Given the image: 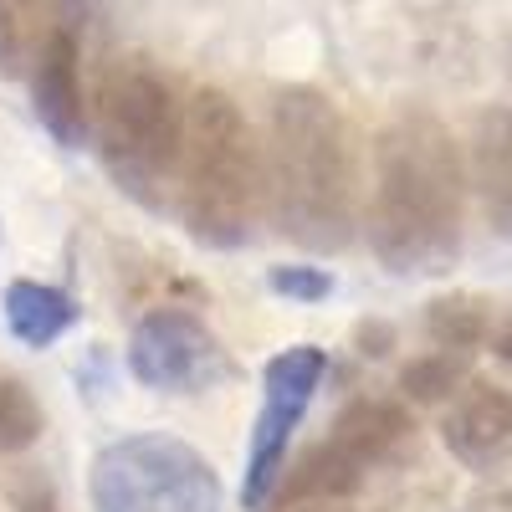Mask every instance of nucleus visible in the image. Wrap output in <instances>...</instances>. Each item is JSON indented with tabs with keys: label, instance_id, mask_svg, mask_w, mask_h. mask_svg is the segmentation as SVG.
Returning a JSON list of instances; mask_svg holds the SVG:
<instances>
[{
	"label": "nucleus",
	"instance_id": "1",
	"mask_svg": "<svg viewBox=\"0 0 512 512\" xmlns=\"http://www.w3.org/2000/svg\"><path fill=\"white\" fill-rule=\"evenodd\" d=\"M466 164L431 113H395L374 144L369 246L395 277H436L461 251Z\"/></svg>",
	"mask_w": 512,
	"mask_h": 512
},
{
	"label": "nucleus",
	"instance_id": "2",
	"mask_svg": "<svg viewBox=\"0 0 512 512\" xmlns=\"http://www.w3.org/2000/svg\"><path fill=\"white\" fill-rule=\"evenodd\" d=\"M267 210L303 251H338L359 216L354 128L323 88H282L267 113Z\"/></svg>",
	"mask_w": 512,
	"mask_h": 512
},
{
	"label": "nucleus",
	"instance_id": "3",
	"mask_svg": "<svg viewBox=\"0 0 512 512\" xmlns=\"http://www.w3.org/2000/svg\"><path fill=\"white\" fill-rule=\"evenodd\" d=\"M175 195L185 231L200 246L251 241L256 210L267 200V159L251 139V123L221 88H200L185 103V149L175 169Z\"/></svg>",
	"mask_w": 512,
	"mask_h": 512
},
{
	"label": "nucleus",
	"instance_id": "4",
	"mask_svg": "<svg viewBox=\"0 0 512 512\" xmlns=\"http://www.w3.org/2000/svg\"><path fill=\"white\" fill-rule=\"evenodd\" d=\"M93 139L118 190H128L144 205H159L185 149V103L175 82L149 57L108 62L93 103Z\"/></svg>",
	"mask_w": 512,
	"mask_h": 512
},
{
	"label": "nucleus",
	"instance_id": "5",
	"mask_svg": "<svg viewBox=\"0 0 512 512\" xmlns=\"http://www.w3.org/2000/svg\"><path fill=\"white\" fill-rule=\"evenodd\" d=\"M93 512H221V477L190 441L139 431L93 456Z\"/></svg>",
	"mask_w": 512,
	"mask_h": 512
},
{
	"label": "nucleus",
	"instance_id": "6",
	"mask_svg": "<svg viewBox=\"0 0 512 512\" xmlns=\"http://www.w3.org/2000/svg\"><path fill=\"white\" fill-rule=\"evenodd\" d=\"M410 436V415L390 400H354L333 420L328 441H318L303 466L282 482V502L308 497H349L379 461H390L395 446Z\"/></svg>",
	"mask_w": 512,
	"mask_h": 512
},
{
	"label": "nucleus",
	"instance_id": "7",
	"mask_svg": "<svg viewBox=\"0 0 512 512\" xmlns=\"http://www.w3.org/2000/svg\"><path fill=\"white\" fill-rule=\"evenodd\" d=\"M323 349L313 344H292L282 354L267 359L262 369V410H256L251 425V446H246V477H241V502L246 507H262L287 466V441L292 431L303 425L318 384H323Z\"/></svg>",
	"mask_w": 512,
	"mask_h": 512
},
{
	"label": "nucleus",
	"instance_id": "8",
	"mask_svg": "<svg viewBox=\"0 0 512 512\" xmlns=\"http://www.w3.org/2000/svg\"><path fill=\"white\" fill-rule=\"evenodd\" d=\"M128 369L149 390H200L205 379L221 374V349L216 333L205 328L190 308H149L134 333H128Z\"/></svg>",
	"mask_w": 512,
	"mask_h": 512
},
{
	"label": "nucleus",
	"instance_id": "9",
	"mask_svg": "<svg viewBox=\"0 0 512 512\" xmlns=\"http://www.w3.org/2000/svg\"><path fill=\"white\" fill-rule=\"evenodd\" d=\"M31 103L41 128L62 144L77 149L88 134V103H82V77H77V36L67 26L47 31L41 52L31 62Z\"/></svg>",
	"mask_w": 512,
	"mask_h": 512
},
{
	"label": "nucleus",
	"instance_id": "10",
	"mask_svg": "<svg viewBox=\"0 0 512 512\" xmlns=\"http://www.w3.org/2000/svg\"><path fill=\"white\" fill-rule=\"evenodd\" d=\"M441 441L456 461L487 466L512 446V390L492 379H466L441 415Z\"/></svg>",
	"mask_w": 512,
	"mask_h": 512
},
{
	"label": "nucleus",
	"instance_id": "11",
	"mask_svg": "<svg viewBox=\"0 0 512 512\" xmlns=\"http://www.w3.org/2000/svg\"><path fill=\"white\" fill-rule=\"evenodd\" d=\"M472 185L482 195L487 221L512 236V103L482 113L472 139Z\"/></svg>",
	"mask_w": 512,
	"mask_h": 512
},
{
	"label": "nucleus",
	"instance_id": "12",
	"mask_svg": "<svg viewBox=\"0 0 512 512\" xmlns=\"http://www.w3.org/2000/svg\"><path fill=\"white\" fill-rule=\"evenodd\" d=\"M6 323H11V333L21 338L26 349H52L57 338L77 323V303L52 282L16 277L6 287Z\"/></svg>",
	"mask_w": 512,
	"mask_h": 512
},
{
	"label": "nucleus",
	"instance_id": "13",
	"mask_svg": "<svg viewBox=\"0 0 512 512\" xmlns=\"http://www.w3.org/2000/svg\"><path fill=\"white\" fill-rule=\"evenodd\" d=\"M425 333H431L436 349H477L492 338V303L477 292H451V297H436L431 313H425Z\"/></svg>",
	"mask_w": 512,
	"mask_h": 512
},
{
	"label": "nucleus",
	"instance_id": "14",
	"mask_svg": "<svg viewBox=\"0 0 512 512\" xmlns=\"http://www.w3.org/2000/svg\"><path fill=\"white\" fill-rule=\"evenodd\" d=\"M36 436H41V405L31 384L16 374H0V456L36 446Z\"/></svg>",
	"mask_w": 512,
	"mask_h": 512
},
{
	"label": "nucleus",
	"instance_id": "15",
	"mask_svg": "<svg viewBox=\"0 0 512 512\" xmlns=\"http://www.w3.org/2000/svg\"><path fill=\"white\" fill-rule=\"evenodd\" d=\"M41 52V21L36 0H0V67L21 72Z\"/></svg>",
	"mask_w": 512,
	"mask_h": 512
},
{
	"label": "nucleus",
	"instance_id": "16",
	"mask_svg": "<svg viewBox=\"0 0 512 512\" xmlns=\"http://www.w3.org/2000/svg\"><path fill=\"white\" fill-rule=\"evenodd\" d=\"M461 379H466L461 354H456V349H436V354H420L415 364H405L400 390H405L410 400H451V395L461 390Z\"/></svg>",
	"mask_w": 512,
	"mask_h": 512
},
{
	"label": "nucleus",
	"instance_id": "17",
	"mask_svg": "<svg viewBox=\"0 0 512 512\" xmlns=\"http://www.w3.org/2000/svg\"><path fill=\"white\" fill-rule=\"evenodd\" d=\"M272 292L292 297V303H323V297L333 292V277L323 267H272Z\"/></svg>",
	"mask_w": 512,
	"mask_h": 512
},
{
	"label": "nucleus",
	"instance_id": "18",
	"mask_svg": "<svg viewBox=\"0 0 512 512\" xmlns=\"http://www.w3.org/2000/svg\"><path fill=\"white\" fill-rule=\"evenodd\" d=\"M11 502H16V512H62V502H57V492H52L47 477H21L16 492H11Z\"/></svg>",
	"mask_w": 512,
	"mask_h": 512
},
{
	"label": "nucleus",
	"instance_id": "19",
	"mask_svg": "<svg viewBox=\"0 0 512 512\" xmlns=\"http://www.w3.org/2000/svg\"><path fill=\"white\" fill-rule=\"evenodd\" d=\"M492 344H497V359H507V364H512V313H507V323L497 328Z\"/></svg>",
	"mask_w": 512,
	"mask_h": 512
}]
</instances>
